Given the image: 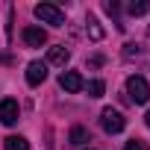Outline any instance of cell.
<instances>
[{"label":"cell","mask_w":150,"mask_h":150,"mask_svg":"<svg viewBox=\"0 0 150 150\" xmlns=\"http://www.w3.org/2000/svg\"><path fill=\"white\" fill-rule=\"evenodd\" d=\"M127 94L132 103H147L150 100V86L144 77H138V74H132V77L127 80Z\"/></svg>","instance_id":"1"},{"label":"cell","mask_w":150,"mask_h":150,"mask_svg":"<svg viewBox=\"0 0 150 150\" xmlns=\"http://www.w3.org/2000/svg\"><path fill=\"white\" fill-rule=\"evenodd\" d=\"M33 12H35V18L41 24H50V27H62L65 24V12L59 6H53V3H38Z\"/></svg>","instance_id":"2"},{"label":"cell","mask_w":150,"mask_h":150,"mask_svg":"<svg viewBox=\"0 0 150 150\" xmlns=\"http://www.w3.org/2000/svg\"><path fill=\"white\" fill-rule=\"evenodd\" d=\"M100 127H103L106 132H121V129L127 127V121H124V115H121L118 109H112V106H109V109H103V112H100Z\"/></svg>","instance_id":"3"},{"label":"cell","mask_w":150,"mask_h":150,"mask_svg":"<svg viewBox=\"0 0 150 150\" xmlns=\"http://www.w3.org/2000/svg\"><path fill=\"white\" fill-rule=\"evenodd\" d=\"M59 86L68 91V94H80L86 88V80L80 77L77 71H62V77H59Z\"/></svg>","instance_id":"4"},{"label":"cell","mask_w":150,"mask_h":150,"mask_svg":"<svg viewBox=\"0 0 150 150\" xmlns=\"http://www.w3.org/2000/svg\"><path fill=\"white\" fill-rule=\"evenodd\" d=\"M44 80H47V62H38V59L30 62L27 65V83L30 86H41Z\"/></svg>","instance_id":"5"},{"label":"cell","mask_w":150,"mask_h":150,"mask_svg":"<svg viewBox=\"0 0 150 150\" xmlns=\"http://www.w3.org/2000/svg\"><path fill=\"white\" fill-rule=\"evenodd\" d=\"M18 115H21V109H18V100H12V97L0 100V121H3L6 127H12V124L18 121Z\"/></svg>","instance_id":"6"},{"label":"cell","mask_w":150,"mask_h":150,"mask_svg":"<svg viewBox=\"0 0 150 150\" xmlns=\"http://www.w3.org/2000/svg\"><path fill=\"white\" fill-rule=\"evenodd\" d=\"M24 44L27 47H41V44H47V33L41 27H27L24 30Z\"/></svg>","instance_id":"7"},{"label":"cell","mask_w":150,"mask_h":150,"mask_svg":"<svg viewBox=\"0 0 150 150\" xmlns=\"http://www.w3.org/2000/svg\"><path fill=\"white\" fill-rule=\"evenodd\" d=\"M71 59V53H68V47L65 44H53L50 50H47V62L50 65H56V68H65V62Z\"/></svg>","instance_id":"8"},{"label":"cell","mask_w":150,"mask_h":150,"mask_svg":"<svg viewBox=\"0 0 150 150\" xmlns=\"http://www.w3.org/2000/svg\"><path fill=\"white\" fill-rule=\"evenodd\" d=\"M3 147H6V150H30V141H27L24 135H9V138L3 141Z\"/></svg>","instance_id":"9"},{"label":"cell","mask_w":150,"mask_h":150,"mask_svg":"<svg viewBox=\"0 0 150 150\" xmlns=\"http://www.w3.org/2000/svg\"><path fill=\"white\" fill-rule=\"evenodd\" d=\"M150 9V3H147V0H129V3H127V12L132 15V18H138V15H144Z\"/></svg>","instance_id":"10"},{"label":"cell","mask_w":150,"mask_h":150,"mask_svg":"<svg viewBox=\"0 0 150 150\" xmlns=\"http://www.w3.org/2000/svg\"><path fill=\"white\" fill-rule=\"evenodd\" d=\"M68 141H71V144H77V147L86 144V141H88V129H86V127H74L71 135H68Z\"/></svg>","instance_id":"11"},{"label":"cell","mask_w":150,"mask_h":150,"mask_svg":"<svg viewBox=\"0 0 150 150\" xmlns=\"http://www.w3.org/2000/svg\"><path fill=\"white\" fill-rule=\"evenodd\" d=\"M86 24H88V33H91V38H94V41H100V38H103V30H100L97 18H94V15H88V21H86Z\"/></svg>","instance_id":"12"},{"label":"cell","mask_w":150,"mask_h":150,"mask_svg":"<svg viewBox=\"0 0 150 150\" xmlns=\"http://www.w3.org/2000/svg\"><path fill=\"white\" fill-rule=\"evenodd\" d=\"M86 88H88V97H100V94L106 91L103 80H91V83H86Z\"/></svg>","instance_id":"13"},{"label":"cell","mask_w":150,"mask_h":150,"mask_svg":"<svg viewBox=\"0 0 150 150\" xmlns=\"http://www.w3.org/2000/svg\"><path fill=\"white\" fill-rule=\"evenodd\" d=\"M124 150H147V147H144V141L132 138V141H127V144H124Z\"/></svg>","instance_id":"14"},{"label":"cell","mask_w":150,"mask_h":150,"mask_svg":"<svg viewBox=\"0 0 150 150\" xmlns=\"http://www.w3.org/2000/svg\"><path fill=\"white\" fill-rule=\"evenodd\" d=\"M147 127H150V112H147Z\"/></svg>","instance_id":"15"}]
</instances>
